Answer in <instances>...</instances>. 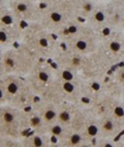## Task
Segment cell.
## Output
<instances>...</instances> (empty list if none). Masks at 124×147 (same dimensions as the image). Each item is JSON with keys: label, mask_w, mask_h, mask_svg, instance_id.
<instances>
[{"label": "cell", "mask_w": 124, "mask_h": 147, "mask_svg": "<svg viewBox=\"0 0 124 147\" xmlns=\"http://www.w3.org/2000/svg\"><path fill=\"white\" fill-rule=\"evenodd\" d=\"M101 37V34L96 33L81 20L71 22L56 35V38L66 51L83 56L93 55L97 52Z\"/></svg>", "instance_id": "6da1fadb"}, {"label": "cell", "mask_w": 124, "mask_h": 147, "mask_svg": "<svg viewBox=\"0 0 124 147\" xmlns=\"http://www.w3.org/2000/svg\"><path fill=\"white\" fill-rule=\"evenodd\" d=\"M58 45L59 42L55 35L42 28L40 24L25 25L22 29L19 46L38 60H50Z\"/></svg>", "instance_id": "7a4b0ae2"}, {"label": "cell", "mask_w": 124, "mask_h": 147, "mask_svg": "<svg viewBox=\"0 0 124 147\" xmlns=\"http://www.w3.org/2000/svg\"><path fill=\"white\" fill-rule=\"evenodd\" d=\"M42 16L40 25L50 33L57 35L71 22L80 20L76 16L72 0L40 1Z\"/></svg>", "instance_id": "3957f363"}, {"label": "cell", "mask_w": 124, "mask_h": 147, "mask_svg": "<svg viewBox=\"0 0 124 147\" xmlns=\"http://www.w3.org/2000/svg\"><path fill=\"white\" fill-rule=\"evenodd\" d=\"M38 59L32 56L21 46L7 49L2 52V76L15 75L26 78L34 67Z\"/></svg>", "instance_id": "277c9868"}, {"label": "cell", "mask_w": 124, "mask_h": 147, "mask_svg": "<svg viewBox=\"0 0 124 147\" xmlns=\"http://www.w3.org/2000/svg\"><path fill=\"white\" fill-rule=\"evenodd\" d=\"M0 129L1 136L11 139H21L28 133L27 110H21L13 106L0 107Z\"/></svg>", "instance_id": "5b68a950"}, {"label": "cell", "mask_w": 124, "mask_h": 147, "mask_svg": "<svg viewBox=\"0 0 124 147\" xmlns=\"http://www.w3.org/2000/svg\"><path fill=\"white\" fill-rule=\"evenodd\" d=\"M25 79L36 96L40 98L55 79L54 64L50 60H38Z\"/></svg>", "instance_id": "8992f818"}, {"label": "cell", "mask_w": 124, "mask_h": 147, "mask_svg": "<svg viewBox=\"0 0 124 147\" xmlns=\"http://www.w3.org/2000/svg\"><path fill=\"white\" fill-rule=\"evenodd\" d=\"M98 52L113 67L124 63V33L109 31L103 34Z\"/></svg>", "instance_id": "52a82bcc"}, {"label": "cell", "mask_w": 124, "mask_h": 147, "mask_svg": "<svg viewBox=\"0 0 124 147\" xmlns=\"http://www.w3.org/2000/svg\"><path fill=\"white\" fill-rule=\"evenodd\" d=\"M8 5L20 23L25 25L38 24L42 16L40 1L35 0H8Z\"/></svg>", "instance_id": "ba28073f"}, {"label": "cell", "mask_w": 124, "mask_h": 147, "mask_svg": "<svg viewBox=\"0 0 124 147\" xmlns=\"http://www.w3.org/2000/svg\"><path fill=\"white\" fill-rule=\"evenodd\" d=\"M84 22L101 35L109 32L107 24V1H99L93 13Z\"/></svg>", "instance_id": "9c48e42d"}, {"label": "cell", "mask_w": 124, "mask_h": 147, "mask_svg": "<svg viewBox=\"0 0 124 147\" xmlns=\"http://www.w3.org/2000/svg\"><path fill=\"white\" fill-rule=\"evenodd\" d=\"M57 107L58 105L56 104L37 98L36 102L32 105L30 109L40 116L42 120L44 121V123L48 126L52 123H55L57 120Z\"/></svg>", "instance_id": "30bf717a"}, {"label": "cell", "mask_w": 124, "mask_h": 147, "mask_svg": "<svg viewBox=\"0 0 124 147\" xmlns=\"http://www.w3.org/2000/svg\"><path fill=\"white\" fill-rule=\"evenodd\" d=\"M26 80V79H25ZM38 97L32 90V88L29 86V84L25 82V84L22 86V88L18 91L15 96L11 98V100L7 105L13 106L15 108L21 109V110H28L32 107V105L36 102Z\"/></svg>", "instance_id": "8fae6325"}, {"label": "cell", "mask_w": 124, "mask_h": 147, "mask_svg": "<svg viewBox=\"0 0 124 147\" xmlns=\"http://www.w3.org/2000/svg\"><path fill=\"white\" fill-rule=\"evenodd\" d=\"M98 125H99V138L116 140L124 131V126L121 123H119L116 119H114L111 115L98 118Z\"/></svg>", "instance_id": "7c38bea8"}, {"label": "cell", "mask_w": 124, "mask_h": 147, "mask_svg": "<svg viewBox=\"0 0 124 147\" xmlns=\"http://www.w3.org/2000/svg\"><path fill=\"white\" fill-rule=\"evenodd\" d=\"M23 27L6 26L0 24V48L2 51L19 45Z\"/></svg>", "instance_id": "4fadbf2b"}, {"label": "cell", "mask_w": 124, "mask_h": 147, "mask_svg": "<svg viewBox=\"0 0 124 147\" xmlns=\"http://www.w3.org/2000/svg\"><path fill=\"white\" fill-rule=\"evenodd\" d=\"M87 105V104H86ZM88 107V106H87ZM88 116L86 119V122L84 124L81 135L84 138L85 141L94 142L96 139L99 138V125H98V118L91 112V110L88 107Z\"/></svg>", "instance_id": "5bb4252c"}, {"label": "cell", "mask_w": 124, "mask_h": 147, "mask_svg": "<svg viewBox=\"0 0 124 147\" xmlns=\"http://www.w3.org/2000/svg\"><path fill=\"white\" fill-rule=\"evenodd\" d=\"M21 143L23 147H51L53 140L48 135L28 131L21 138Z\"/></svg>", "instance_id": "9a60e30c"}, {"label": "cell", "mask_w": 124, "mask_h": 147, "mask_svg": "<svg viewBox=\"0 0 124 147\" xmlns=\"http://www.w3.org/2000/svg\"><path fill=\"white\" fill-rule=\"evenodd\" d=\"M74 2V9L76 13V16L81 21H86L95 8L97 7L99 1H95V0H72Z\"/></svg>", "instance_id": "2e32d148"}, {"label": "cell", "mask_w": 124, "mask_h": 147, "mask_svg": "<svg viewBox=\"0 0 124 147\" xmlns=\"http://www.w3.org/2000/svg\"><path fill=\"white\" fill-rule=\"evenodd\" d=\"M4 86H5V92H6V98H7V104L11 100L15 95L18 93V91L22 88L25 84V78L22 77L15 76V75H5L2 76Z\"/></svg>", "instance_id": "e0dca14e"}, {"label": "cell", "mask_w": 124, "mask_h": 147, "mask_svg": "<svg viewBox=\"0 0 124 147\" xmlns=\"http://www.w3.org/2000/svg\"><path fill=\"white\" fill-rule=\"evenodd\" d=\"M76 106L77 105L69 104V102H61V104H59L58 107H57V120H56V122H58L61 125L69 129Z\"/></svg>", "instance_id": "ac0fdd59"}, {"label": "cell", "mask_w": 124, "mask_h": 147, "mask_svg": "<svg viewBox=\"0 0 124 147\" xmlns=\"http://www.w3.org/2000/svg\"><path fill=\"white\" fill-rule=\"evenodd\" d=\"M0 24L6 26H22V24L13 16L8 5V0H0Z\"/></svg>", "instance_id": "d6986e66"}, {"label": "cell", "mask_w": 124, "mask_h": 147, "mask_svg": "<svg viewBox=\"0 0 124 147\" xmlns=\"http://www.w3.org/2000/svg\"><path fill=\"white\" fill-rule=\"evenodd\" d=\"M27 126H28V131L47 135L46 134L47 125L44 123V121L40 116L35 112H33L31 109L27 110Z\"/></svg>", "instance_id": "ffe728a7"}, {"label": "cell", "mask_w": 124, "mask_h": 147, "mask_svg": "<svg viewBox=\"0 0 124 147\" xmlns=\"http://www.w3.org/2000/svg\"><path fill=\"white\" fill-rule=\"evenodd\" d=\"M85 142L82 135L77 131H67V134L58 142H55L59 147H78Z\"/></svg>", "instance_id": "44dd1931"}, {"label": "cell", "mask_w": 124, "mask_h": 147, "mask_svg": "<svg viewBox=\"0 0 124 147\" xmlns=\"http://www.w3.org/2000/svg\"><path fill=\"white\" fill-rule=\"evenodd\" d=\"M108 79L120 90L124 88V63L115 66L109 74Z\"/></svg>", "instance_id": "7402d4cb"}, {"label": "cell", "mask_w": 124, "mask_h": 147, "mask_svg": "<svg viewBox=\"0 0 124 147\" xmlns=\"http://www.w3.org/2000/svg\"><path fill=\"white\" fill-rule=\"evenodd\" d=\"M68 131H69L68 127H65V126L59 124L58 122H55V123H52L47 126L46 134L49 137H51L54 142H58L67 134Z\"/></svg>", "instance_id": "603a6c76"}, {"label": "cell", "mask_w": 124, "mask_h": 147, "mask_svg": "<svg viewBox=\"0 0 124 147\" xmlns=\"http://www.w3.org/2000/svg\"><path fill=\"white\" fill-rule=\"evenodd\" d=\"M109 115H111L114 119H116L119 123L124 126V105L120 102L119 97H116L114 100Z\"/></svg>", "instance_id": "cb8c5ba5"}, {"label": "cell", "mask_w": 124, "mask_h": 147, "mask_svg": "<svg viewBox=\"0 0 124 147\" xmlns=\"http://www.w3.org/2000/svg\"><path fill=\"white\" fill-rule=\"evenodd\" d=\"M93 147H115V140L98 138L93 142Z\"/></svg>", "instance_id": "d4e9b609"}, {"label": "cell", "mask_w": 124, "mask_h": 147, "mask_svg": "<svg viewBox=\"0 0 124 147\" xmlns=\"http://www.w3.org/2000/svg\"><path fill=\"white\" fill-rule=\"evenodd\" d=\"M4 105H7V98H6L4 82H3L2 77H0V107Z\"/></svg>", "instance_id": "484cf974"}, {"label": "cell", "mask_w": 124, "mask_h": 147, "mask_svg": "<svg viewBox=\"0 0 124 147\" xmlns=\"http://www.w3.org/2000/svg\"><path fill=\"white\" fill-rule=\"evenodd\" d=\"M114 2L124 13V0H114Z\"/></svg>", "instance_id": "4316f807"}, {"label": "cell", "mask_w": 124, "mask_h": 147, "mask_svg": "<svg viewBox=\"0 0 124 147\" xmlns=\"http://www.w3.org/2000/svg\"><path fill=\"white\" fill-rule=\"evenodd\" d=\"M116 141L118 142V143H120V144H121L122 146L124 147V131L122 133L121 135H120V136L118 137V138H117Z\"/></svg>", "instance_id": "83f0119b"}, {"label": "cell", "mask_w": 124, "mask_h": 147, "mask_svg": "<svg viewBox=\"0 0 124 147\" xmlns=\"http://www.w3.org/2000/svg\"><path fill=\"white\" fill-rule=\"evenodd\" d=\"M119 100H120V102L124 105V88H122L120 93H119Z\"/></svg>", "instance_id": "f1b7e54d"}, {"label": "cell", "mask_w": 124, "mask_h": 147, "mask_svg": "<svg viewBox=\"0 0 124 147\" xmlns=\"http://www.w3.org/2000/svg\"><path fill=\"white\" fill-rule=\"evenodd\" d=\"M115 147H123V146H122V145L120 144V143H118V142H117L116 140H115Z\"/></svg>", "instance_id": "f546056e"}, {"label": "cell", "mask_w": 124, "mask_h": 147, "mask_svg": "<svg viewBox=\"0 0 124 147\" xmlns=\"http://www.w3.org/2000/svg\"><path fill=\"white\" fill-rule=\"evenodd\" d=\"M51 147H59V146H58V145H57V144H56L55 142L53 141V143H52V145H51Z\"/></svg>", "instance_id": "4dcf8cb0"}, {"label": "cell", "mask_w": 124, "mask_h": 147, "mask_svg": "<svg viewBox=\"0 0 124 147\" xmlns=\"http://www.w3.org/2000/svg\"><path fill=\"white\" fill-rule=\"evenodd\" d=\"M3 51H2V49H1V48H0V53H2Z\"/></svg>", "instance_id": "1f68e13d"}, {"label": "cell", "mask_w": 124, "mask_h": 147, "mask_svg": "<svg viewBox=\"0 0 124 147\" xmlns=\"http://www.w3.org/2000/svg\"><path fill=\"white\" fill-rule=\"evenodd\" d=\"M0 137H2L1 136V129H0Z\"/></svg>", "instance_id": "d6a6232c"}]
</instances>
